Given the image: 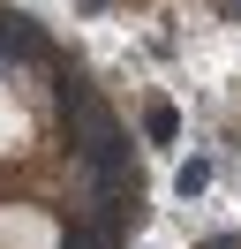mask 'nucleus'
Here are the masks:
<instances>
[{"instance_id":"f03ea898","label":"nucleus","mask_w":241,"mask_h":249,"mask_svg":"<svg viewBox=\"0 0 241 249\" xmlns=\"http://www.w3.org/2000/svg\"><path fill=\"white\" fill-rule=\"evenodd\" d=\"M0 53H45V38L30 23H0Z\"/></svg>"},{"instance_id":"39448f33","label":"nucleus","mask_w":241,"mask_h":249,"mask_svg":"<svg viewBox=\"0 0 241 249\" xmlns=\"http://www.w3.org/2000/svg\"><path fill=\"white\" fill-rule=\"evenodd\" d=\"M211 249H234V242H211Z\"/></svg>"},{"instance_id":"7ed1b4c3","label":"nucleus","mask_w":241,"mask_h":249,"mask_svg":"<svg viewBox=\"0 0 241 249\" xmlns=\"http://www.w3.org/2000/svg\"><path fill=\"white\" fill-rule=\"evenodd\" d=\"M204 181H211V166L196 159V166H181V196H204Z\"/></svg>"},{"instance_id":"f257e3e1","label":"nucleus","mask_w":241,"mask_h":249,"mask_svg":"<svg viewBox=\"0 0 241 249\" xmlns=\"http://www.w3.org/2000/svg\"><path fill=\"white\" fill-rule=\"evenodd\" d=\"M68 121H75V136H83V166H120V159H128V136H120V121L98 106V91H68Z\"/></svg>"},{"instance_id":"20e7f679","label":"nucleus","mask_w":241,"mask_h":249,"mask_svg":"<svg viewBox=\"0 0 241 249\" xmlns=\"http://www.w3.org/2000/svg\"><path fill=\"white\" fill-rule=\"evenodd\" d=\"M173 128H181V121H173V106H151V136H158V143H173Z\"/></svg>"}]
</instances>
